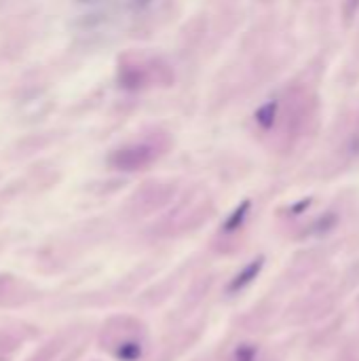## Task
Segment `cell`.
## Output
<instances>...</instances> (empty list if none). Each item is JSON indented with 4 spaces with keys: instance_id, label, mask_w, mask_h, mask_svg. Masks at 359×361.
<instances>
[{
    "instance_id": "6",
    "label": "cell",
    "mask_w": 359,
    "mask_h": 361,
    "mask_svg": "<svg viewBox=\"0 0 359 361\" xmlns=\"http://www.w3.org/2000/svg\"><path fill=\"white\" fill-rule=\"evenodd\" d=\"M359 11V0H344V17L353 20V15Z\"/></svg>"
},
{
    "instance_id": "7",
    "label": "cell",
    "mask_w": 359,
    "mask_h": 361,
    "mask_svg": "<svg viewBox=\"0 0 359 361\" xmlns=\"http://www.w3.org/2000/svg\"><path fill=\"white\" fill-rule=\"evenodd\" d=\"M153 3H155V0H133V9L135 11H144V9H148V7H153Z\"/></svg>"
},
{
    "instance_id": "2",
    "label": "cell",
    "mask_w": 359,
    "mask_h": 361,
    "mask_svg": "<svg viewBox=\"0 0 359 361\" xmlns=\"http://www.w3.org/2000/svg\"><path fill=\"white\" fill-rule=\"evenodd\" d=\"M157 72H167V66L163 68H157V63H148V66H144V63H125L121 66L119 70V83L121 87L125 89H144V87H148L153 83V79L157 81Z\"/></svg>"
},
{
    "instance_id": "3",
    "label": "cell",
    "mask_w": 359,
    "mask_h": 361,
    "mask_svg": "<svg viewBox=\"0 0 359 361\" xmlns=\"http://www.w3.org/2000/svg\"><path fill=\"white\" fill-rule=\"evenodd\" d=\"M277 112H279V102L277 100H270V102H266V104H262L258 110H256V123H258V127L260 129H264V131H268V129H273V125H275V121H277Z\"/></svg>"
},
{
    "instance_id": "4",
    "label": "cell",
    "mask_w": 359,
    "mask_h": 361,
    "mask_svg": "<svg viewBox=\"0 0 359 361\" xmlns=\"http://www.w3.org/2000/svg\"><path fill=\"white\" fill-rule=\"evenodd\" d=\"M250 207H252L250 201H243L239 207H235V211L229 215L227 222H224V233H235L237 229L243 226V222H245V218H247V213H250Z\"/></svg>"
},
{
    "instance_id": "5",
    "label": "cell",
    "mask_w": 359,
    "mask_h": 361,
    "mask_svg": "<svg viewBox=\"0 0 359 361\" xmlns=\"http://www.w3.org/2000/svg\"><path fill=\"white\" fill-rule=\"evenodd\" d=\"M262 268V260H254L245 270H243V275L241 277H237V281L233 283V287H231V290H237V287H243V285H247L256 275H258V270Z\"/></svg>"
},
{
    "instance_id": "1",
    "label": "cell",
    "mask_w": 359,
    "mask_h": 361,
    "mask_svg": "<svg viewBox=\"0 0 359 361\" xmlns=\"http://www.w3.org/2000/svg\"><path fill=\"white\" fill-rule=\"evenodd\" d=\"M157 157H159V148L155 144L139 141V144H131V146H123L114 151L108 163L119 171H137V169L148 167Z\"/></svg>"
}]
</instances>
